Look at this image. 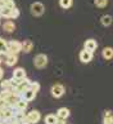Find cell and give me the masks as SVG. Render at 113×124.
I'll return each instance as SVG.
<instances>
[{"instance_id": "1", "label": "cell", "mask_w": 113, "mask_h": 124, "mask_svg": "<svg viewBox=\"0 0 113 124\" xmlns=\"http://www.w3.org/2000/svg\"><path fill=\"white\" fill-rule=\"evenodd\" d=\"M22 52V43L17 40L7 41V53L8 54H18Z\"/></svg>"}, {"instance_id": "2", "label": "cell", "mask_w": 113, "mask_h": 124, "mask_svg": "<svg viewBox=\"0 0 113 124\" xmlns=\"http://www.w3.org/2000/svg\"><path fill=\"white\" fill-rule=\"evenodd\" d=\"M33 65H35V67H36V69H44V67H46V65H48V57H46V54L40 53V54H37V56H35Z\"/></svg>"}, {"instance_id": "3", "label": "cell", "mask_w": 113, "mask_h": 124, "mask_svg": "<svg viewBox=\"0 0 113 124\" xmlns=\"http://www.w3.org/2000/svg\"><path fill=\"white\" fill-rule=\"evenodd\" d=\"M30 10H31V13H32L33 16H36V17H40V16L44 14L45 7H44V4H42V3L36 1V3H32V4H31Z\"/></svg>"}, {"instance_id": "4", "label": "cell", "mask_w": 113, "mask_h": 124, "mask_svg": "<svg viewBox=\"0 0 113 124\" xmlns=\"http://www.w3.org/2000/svg\"><path fill=\"white\" fill-rule=\"evenodd\" d=\"M64 92H66V89L62 84H55L52 87V89H50V93H52V96L54 98H60V97L64 94Z\"/></svg>"}, {"instance_id": "5", "label": "cell", "mask_w": 113, "mask_h": 124, "mask_svg": "<svg viewBox=\"0 0 113 124\" xmlns=\"http://www.w3.org/2000/svg\"><path fill=\"white\" fill-rule=\"evenodd\" d=\"M84 49H86V50H89V52L94 53L95 50L98 49V43H96L95 39H87V40L85 41V44H84Z\"/></svg>"}, {"instance_id": "6", "label": "cell", "mask_w": 113, "mask_h": 124, "mask_svg": "<svg viewBox=\"0 0 113 124\" xmlns=\"http://www.w3.org/2000/svg\"><path fill=\"white\" fill-rule=\"evenodd\" d=\"M26 115H27V118H28V120L31 122V124H36V123L40 122V119H41V114L37 110H31L28 114H26Z\"/></svg>"}, {"instance_id": "7", "label": "cell", "mask_w": 113, "mask_h": 124, "mask_svg": "<svg viewBox=\"0 0 113 124\" xmlns=\"http://www.w3.org/2000/svg\"><path fill=\"white\" fill-rule=\"evenodd\" d=\"M79 58H80V61L82 62V63H89V62L93 60V53L86 50V49H82L79 54Z\"/></svg>"}, {"instance_id": "8", "label": "cell", "mask_w": 113, "mask_h": 124, "mask_svg": "<svg viewBox=\"0 0 113 124\" xmlns=\"http://www.w3.org/2000/svg\"><path fill=\"white\" fill-rule=\"evenodd\" d=\"M13 78L18 81V83H19V81H22L23 79H26V78H27L26 76V70L23 67H17L13 71Z\"/></svg>"}, {"instance_id": "9", "label": "cell", "mask_w": 113, "mask_h": 124, "mask_svg": "<svg viewBox=\"0 0 113 124\" xmlns=\"http://www.w3.org/2000/svg\"><path fill=\"white\" fill-rule=\"evenodd\" d=\"M35 97H36V93H35L33 91H31L30 88H27L26 91H23V92L21 93V98H23L25 101H27V102L33 101Z\"/></svg>"}, {"instance_id": "10", "label": "cell", "mask_w": 113, "mask_h": 124, "mask_svg": "<svg viewBox=\"0 0 113 124\" xmlns=\"http://www.w3.org/2000/svg\"><path fill=\"white\" fill-rule=\"evenodd\" d=\"M18 61V57L17 54H7L5 60H4V62H5L7 66H9V67H12V66H14L15 63H17Z\"/></svg>"}, {"instance_id": "11", "label": "cell", "mask_w": 113, "mask_h": 124, "mask_svg": "<svg viewBox=\"0 0 113 124\" xmlns=\"http://www.w3.org/2000/svg\"><path fill=\"white\" fill-rule=\"evenodd\" d=\"M3 30L5 31V32H8V34L14 32V30H15V23H14V22H12V19H8L7 22H4Z\"/></svg>"}, {"instance_id": "12", "label": "cell", "mask_w": 113, "mask_h": 124, "mask_svg": "<svg viewBox=\"0 0 113 124\" xmlns=\"http://www.w3.org/2000/svg\"><path fill=\"white\" fill-rule=\"evenodd\" d=\"M102 57L104 58V60L109 61L113 58V48L112 46H106L103 50H102Z\"/></svg>"}, {"instance_id": "13", "label": "cell", "mask_w": 113, "mask_h": 124, "mask_svg": "<svg viewBox=\"0 0 113 124\" xmlns=\"http://www.w3.org/2000/svg\"><path fill=\"white\" fill-rule=\"evenodd\" d=\"M57 116L59 119H68V116H69V110L67 107H60V108H58V111H57Z\"/></svg>"}, {"instance_id": "14", "label": "cell", "mask_w": 113, "mask_h": 124, "mask_svg": "<svg viewBox=\"0 0 113 124\" xmlns=\"http://www.w3.org/2000/svg\"><path fill=\"white\" fill-rule=\"evenodd\" d=\"M45 124H57L58 123V116L57 114H48L44 119Z\"/></svg>"}, {"instance_id": "15", "label": "cell", "mask_w": 113, "mask_h": 124, "mask_svg": "<svg viewBox=\"0 0 113 124\" xmlns=\"http://www.w3.org/2000/svg\"><path fill=\"white\" fill-rule=\"evenodd\" d=\"M100 22H102V25H103L104 27H108V26L112 25L113 18H112V16H109V14H104L103 17L100 18Z\"/></svg>"}, {"instance_id": "16", "label": "cell", "mask_w": 113, "mask_h": 124, "mask_svg": "<svg viewBox=\"0 0 113 124\" xmlns=\"http://www.w3.org/2000/svg\"><path fill=\"white\" fill-rule=\"evenodd\" d=\"M32 49H33V44H32L30 40H25V41L22 43V52L30 53Z\"/></svg>"}, {"instance_id": "17", "label": "cell", "mask_w": 113, "mask_h": 124, "mask_svg": "<svg viewBox=\"0 0 113 124\" xmlns=\"http://www.w3.org/2000/svg\"><path fill=\"white\" fill-rule=\"evenodd\" d=\"M14 8H15V7H14ZM12 9H13V8H12ZM12 9H10V8H7V7H1V8H0V17H4V18H8V19H9Z\"/></svg>"}, {"instance_id": "18", "label": "cell", "mask_w": 113, "mask_h": 124, "mask_svg": "<svg viewBox=\"0 0 113 124\" xmlns=\"http://www.w3.org/2000/svg\"><path fill=\"white\" fill-rule=\"evenodd\" d=\"M103 124H113V112L112 111H106L103 119Z\"/></svg>"}, {"instance_id": "19", "label": "cell", "mask_w": 113, "mask_h": 124, "mask_svg": "<svg viewBox=\"0 0 113 124\" xmlns=\"http://www.w3.org/2000/svg\"><path fill=\"white\" fill-rule=\"evenodd\" d=\"M73 4V0H59V5L63 9H69Z\"/></svg>"}, {"instance_id": "20", "label": "cell", "mask_w": 113, "mask_h": 124, "mask_svg": "<svg viewBox=\"0 0 113 124\" xmlns=\"http://www.w3.org/2000/svg\"><path fill=\"white\" fill-rule=\"evenodd\" d=\"M19 110H26L27 108V101H25L23 98H19V101L17 102V105H15Z\"/></svg>"}, {"instance_id": "21", "label": "cell", "mask_w": 113, "mask_h": 124, "mask_svg": "<svg viewBox=\"0 0 113 124\" xmlns=\"http://www.w3.org/2000/svg\"><path fill=\"white\" fill-rule=\"evenodd\" d=\"M30 89H31V91H33L35 93H37L39 91H40V84H39L37 81H31Z\"/></svg>"}, {"instance_id": "22", "label": "cell", "mask_w": 113, "mask_h": 124, "mask_svg": "<svg viewBox=\"0 0 113 124\" xmlns=\"http://www.w3.org/2000/svg\"><path fill=\"white\" fill-rule=\"evenodd\" d=\"M18 17H19V9L15 7V8H13V9H12V12H10L9 19H15V18H18Z\"/></svg>"}, {"instance_id": "23", "label": "cell", "mask_w": 113, "mask_h": 124, "mask_svg": "<svg viewBox=\"0 0 113 124\" xmlns=\"http://www.w3.org/2000/svg\"><path fill=\"white\" fill-rule=\"evenodd\" d=\"M94 3L98 8H106L108 5V0H94Z\"/></svg>"}, {"instance_id": "24", "label": "cell", "mask_w": 113, "mask_h": 124, "mask_svg": "<svg viewBox=\"0 0 113 124\" xmlns=\"http://www.w3.org/2000/svg\"><path fill=\"white\" fill-rule=\"evenodd\" d=\"M3 52H7V40L0 38V53H3Z\"/></svg>"}, {"instance_id": "25", "label": "cell", "mask_w": 113, "mask_h": 124, "mask_svg": "<svg viewBox=\"0 0 113 124\" xmlns=\"http://www.w3.org/2000/svg\"><path fill=\"white\" fill-rule=\"evenodd\" d=\"M3 7H7V8H14L15 7V4H14V1L13 0H5V1H4V5Z\"/></svg>"}, {"instance_id": "26", "label": "cell", "mask_w": 113, "mask_h": 124, "mask_svg": "<svg viewBox=\"0 0 113 124\" xmlns=\"http://www.w3.org/2000/svg\"><path fill=\"white\" fill-rule=\"evenodd\" d=\"M19 122H21V124H31V122L28 120V118H27V115L25 114V116H23V118L19 120Z\"/></svg>"}, {"instance_id": "27", "label": "cell", "mask_w": 113, "mask_h": 124, "mask_svg": "<svg viewBox=\"0 0 113 124\" xmlns=\"http://www.w3.org/2000/svg\"><path fill=\"white\" fill-rule=\"evenodd\" d=\"M8 124H21V122H19V120H18L17 118H14L13 120H12V122H9Z\"/></svg>"}, {"instance_id": "28", "label": "cell", "mask_w": 113, "mask_h": 124, "mask_svg": "<svg viewBox=\"0 0 113 124\" xmlns=\"http://www.w3.org/2000/svg\"><path fill=\"white\" fill-rule=\"evenodd\" d=\"M3 75H4V70H3L1 67H0V79L3 78Z\"/></svg>"}, {"instance_id": "29", "label": "cell", "mask_w": 113, "mask_h": 124, "mask_svg": "<svg viewBox=\"0 0 113 124\" xmlns=\"http://www.w3.org/2000/svg\"><path fill=\"white\" fill-rule=\"evenodd\" d=\"M4 1H5V0H0V8L4 5Z\"/></svg>"}, {"instance_id": "30", "label": "cell", "mask_w": 113, "mask_h": 124, "mask_svg": "<svg viewBox=\"0 0 113 124\" xmlns=\"http://www.w3.org/2000/svg\"><path fill=\"white\" fill-rule=\"evenodd\" d=\"M1 62H3V61H1V58H0V63H1Z\"/></svg>"}, {"instance_id": "31", "label": "cell", "mask_w": 113, "mask_h": 124, "mask_svg": "<svg viewBox=\"0 0 113 124\" xmlns=\"http://www.w3.org/2000/svg\"><path fill=\"white\" fill-rule=\"evenodd\" d=\"M0 124H3V122H0Z\"/></svg>"}, {"instance_id": "32", "label": "cell", "mask_w": 113, "mask_h": 124, "mask_svg": "<svg viewBox=\"0 0 113 124\" xmlns=\"http://www.w3.org/2000/svg\"><path fill=\"white\" fill-rule=\"evenodd\" d=\"M0 100H1V96H0Z\"/></svg>"}]
</instances>
